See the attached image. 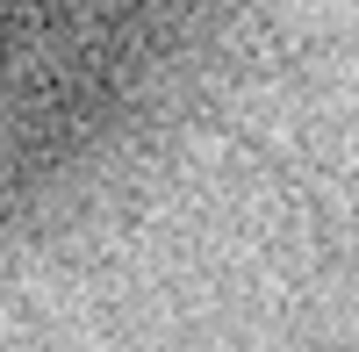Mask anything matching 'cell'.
I'll return each mask as SVG.
<instances>
[{
    "label": "cell",
    "instance_id": "obj_1",
    "mask_svg": "<svg viewBox=\"0 0 359 352\" xmlns=\"http://www.w3.org/2000/svg\"><path fill=\"white\" fill-rule=\"evenodd\" d=\"M230 0H0V245L158 123Z\"/></svg>",
    "mask_w": 359,
    "mask_h": 352
}]
</instances>
